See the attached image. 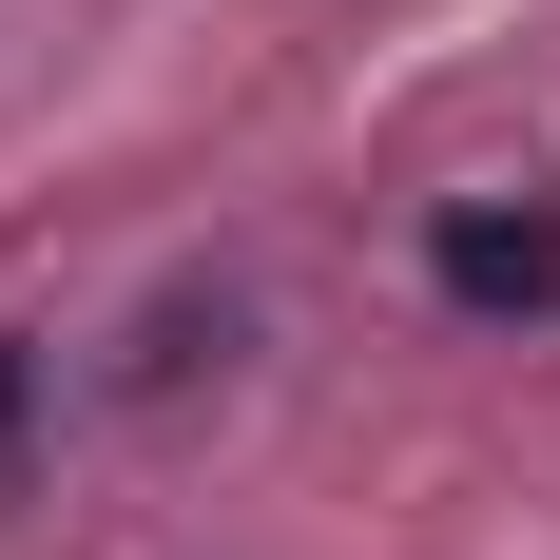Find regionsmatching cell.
<instances>
[{
    "label": "cell",
    "instance_id": "1",
    "mask_svg": "<svg viewBox=\"0 0 560 560\" xmlns=\"http://www.w3.org/2000/svg\"><path fill=\"white\" fill-rule=\"evenodd\" d=\"M425 290L483 310V329L560 310V194H445V213H425Z\"/></svg>",
    "mask_w": 560,
    "mask_h": 560
}]
</instances>
